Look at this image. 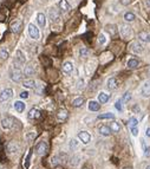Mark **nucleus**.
<instances>
[{
	"instance_id": "f257e3e1",
	"label": "nucleus",
	"mask_w": 150,
	"mask_h": 169,
	"mask_svg": "<svg viewBox=\"0 0 150 169\" xmlns=\"http://www.w3.org/2000/svg\"><path fill=\"white\" fill-rule=\"evenodd\" d=\"M13 96V91L12 89H5L0 92V103H5L7 101H10Z\"/></svg>"
},
{
	"instance_id": "f03ea898",
	"label": "nucleus",
	"mask_w": 150,
	"mask_h": 169,
	"mask_svg": "<svg viewBox=\"0 0 150 169\" xmlns=\"http://www.w3.org/2000/svg\"><path fill=\"white\" fill-rule=\"evenodd\" d=\"M28 34H30L31 38H33L34 40L39 39V36H40V33H39V28L34 25V24H30V25H28Z\"/></svg>"
},
{
	"instance_id": "7ed1b4c3",
	"label": "nucleus",
	"mask_w": 150,
	"mask_h": 169,
	"mask_svg": "<svg viewBox=\"0 0 150 169\" xmlns=\"http://www.w3.org/2000/svg\"><path fill=\"white\" fill-rule=\"evenodd\" d=\"M120 33L124 39H129L131 37V34H132V30H131V27L129 25H122L120 27Z\"/></svg>"
},
{
	"instance_id": "20e7f679",
	"label": "nucleus",
	"mask_w": 150,
	"mask_h": 169,
	"mask_svg": "<svg viewBox=\"0 0 150 169\" xmlns=\"http://www.w3.org/2000/svg\"><path fill=\"white\" fill-rule=\"evenodd\" d=\"M14 118L12 117H6V118H3L1 119V127H3V129L5 130H9V129H12L13 125H14Z\"/></svg>"
},
{
	"instance_id": "39448f33",
	"label": "nucleus",
	"mask_w": 150,
	"mask_h": 169,
	"mask_svg": "<svg viewBox=\"0 0 150 169\" xmlns=\"http://www.w3.org/2000/svg\"><path fill=\"white\" fill-rule=\"evenodd\" d=\"M10 76H11V79L13 82H19L22 77V74L21 71L18 69V68H12L11 71H10Z\"/></svg>"
},
{
	"instance_id": "423d86ee",
	"label": "nucleus",
	"mask_w": 150,
	"mask_h": 169,
	"mask_svg": "<svg viewBox=\"0 0 150 169\" xmlns=\"http://www.w3.org/2000/svg\"><path fill=\"white\" fill-rule=\"evenodd\" d=\"M78 139L81 140L82 143H84V144H89L90 141H91V135H90L88 131L82 130V131L78 133Z\"/></svg>"
},
{
	"instance_id": "0eeeda50",
	"label": "nucleus",
	"mask_w": 150,
	"mask_h": 169,
	"mask_svg": "<svg viewBox=\"0 0 150 169\" xmlns=\"http://www.w3.org/2000/svg\"><path fill=\"white\" fill-rule=\"evenodd\" d=\"M141 95L143 96L144 98L150 97V79H149V80H145V82L143 83V85H142Z\"/></svg>"
},
{
	"instance_id": "6e6552de",
	"label": "nucleus",
	"mask_w": 150,
	"mask_h": 169,
	"mask_svg": "<svg viewBox=\"0 0 150 169\" xmlns=\"http://www.w3.org/2000/svg\"><path fill=\"white\" fill-rule=\"evenodd\" d=\"M36 151H37V154L40 155V156L45 155L46 151H47V144H46V142H44V141L39 142L37 146H36Z\"/></svg>"
},
{
	"instance_id": "1a4fd4ad",
	"label": "nucleus",
	"mask_w": 150,
	"mask_h": 169,
	"mask_svg": "<svg viewBox=\"0 0 150 169\" xmlns=\"http://www.w3.org/2000/svg\"><path fill=\"white\" fill-rule=\"evenodd\" d=\"M7 151L11 152V154H17V152L20 151V146H19V143L18 142H10L9 144H7Z\"/></svg>"
},
{
	"instance_id": "9d476101",
	"label": "nucleus",
	"mask_w": 150,
	"mask_h": 169,
	"mask_svg": "<svg viewBox=\"0 0 150 169\" xmlns=\"http://www.w3.org/2000/svg\"><path fill=\"white\" fill-rule=\"evenodd\" d=\"M130 51L133 53H142L143 52V45L141 42H132L130 44Z\"/></svg>"
},
{
	"instance_id": "9b49d317",
	"label": "nucleus",
	"mask_w": 150,
	"mask_h": 169,
	"mask_svg": "<svg viewBox=\"0 0 150 169\" xmlns=\"http://www.w3.org/2000/svg\"><path fill=\"white\" fill-rule=\"evenodd\" d=\"M21 28H22V21L21 20L15 19L11 23V30H12V32H14V33H19L21 31Z\"/></svg>"
},
{
	"instance_id": "f8f14e48",
	"label": "nucleus",
	"mask_w": 150,
	"mask_h": 169,
	"mask_svg": "<svg viewBox=\"0 0 150 169\" xmlns=\"http://www.w3.org/2000/svg\"><path fill=\"white\" fill-rule=\"evenodd\" d=\"M98 133H99L102 136H105V137H108V136H110V135H111L112 130L110 129V127H108V125H104V124H102V125H99V128H98Z\"/></svg>"
},
{
	"instance_id": "ddd939ff",
	"label": "nucleus",
	"mask_w": 150,
	"mask_h": 169,
	"mask_svg": "<svg viewBox=\"0 0 150 169\" xmlns=\"http://www.w3.org/2000/svg\"><path fill=\"white\" fill-rule=\"evenodd\" d=\"M49 17L52 20V23H58L59 19H60V14L56 9H51L49 11Z\"/></svg>"
},
{
	"instance_id": "4468645a",
	"label": "nucleus",
	"mask_w": 150,
	"mask_h": 169,
	"mask_svg": "<svg viewBox=\"0 0 150 169\" xmlns=\"http://www.w3.org/2000/svg\"><path fill=\"white\" fill-rule=\"evenodd\" d=\"M106 86H108L109 90H115V89H117V87H118V80H117V78H115V77L109 78L108 82H106Z\"/></svg>"
},
{
	"instance_id": "2eb2a0df",
	"label": "nucleus",
	"mask_w": 150,
	"mask_h": 169,
	"mask_svg": "<svg viewBox=\"0 0 150 169\" xmlns=\"http://www.w3.org/2000/svg\"><path fill=\"white\" fill-rule=\"evenodd\" d=\"M138 39L143 43H150V33L147 31H142L138 33Z\"/></svg>"
},
{
	"instance_id": "dca6fc26",
	"label": "nucleus",
	"mask_w": 150,
	"mask_h": 169,
	"mask_svg": "<svg viewBox=\"0 0 150 169\" xmlns=\"http://www.w3.org/2000/svg\"><path fill=\"white\" fill-rule=\"evenodd\" d=\"M28 118L30 119H37L40 117V111H39L37 108H33V109H31L30 112H28Z\"/></svg>"
},
{
	"instance_id": "f3484780",
	"label": "nucleus",
	"mask_w": 150,
	"mask_h": 169,
	"mask_svg": "<svg viewBox=\"0 0 150 169\" xmlns=\"http://www.w3.org/2000/svg\"><path fill=\"white\" fill-rule=\"evenodd\" d=\"M58 6H59V9H60L63 12H67V11L71 10V6H70V4L67 3V0H60L59 4H58Z\"/></svg>"
},
{
	"instance_id": "a211bd4d",
	"label": "nucleus",
	"mask_w": 150,
	"mask_h": 169,
	"mask_svg": "<svg viewBox=\"0 0 150 169\" xmlns=\"http://www.w3.org/2000/svg\"><path fill=\"white\" fill-rule=\"evenodd\" d=\"M109 99H110V95H109L108 92H104V91L99 92V95H98V102H99V103L104 104V103H106Z\"/></svg>"
},
{
	"instance_id": "6ab92c4d",
	"label": "nucleus",
	"mask_w": 150,
	"mask_h": 169,
	"mask_svg": "<svg viewBox=\"0 0 150 169\" xmlns=\"http://www.w3.org/2000/svg\"><path fill=\"white\" fill-rule=\"evenodd\" d=\"M37 21L39 24V26L40 27H45L46 25V17L44 13H38L37 14Z\"/></svg>"
},
{
	"instance_id": "aec40b11",
	"label": "nucleus",
	"mask_w": 150,
	"mask_h": 169,
	"mask_svg": "<svg viewBox=\"0 0 150 169\" xmlns=\"http://www.w3.org/2000/svg\"><path fill=\"white\" fill-rule=\"evenodd\" d=\"M88 108L90 111H98L100 108V104L99 102H96V101H90L88 104Z\"/></svg>"
},
{
	"instance_id": "412c9836",
	"label": "nucleus",
	"mask_w": 150,
	"mask_h": 169,
	"mask_svg": "<svg viewBox=\"0 0 150 169\" xmlns=\"http://www.w3.org/2000/svg\"><path fill=\"white\" fill-rule=\"evenodd\" d=\"M67 116H69V112H67V110H65V109H60V110H58V112H57V118H58V121H65V119L67 118Z\"/></svg>"
},
{
	"instance_id": "4be33fe9",
	"label": "nucleus",
	"mask_w": 150,
	"mask_h": 169,
	"mask_svg": "<svg viewBox=\"0 0 150 169\" xmlns=\"http://www.w3.org/2000/svg\"><path fill=\"white\" fill-rule=\"evenodd\" d=\"M25 108H26L25 103H22L21 101H17L14 103V109H15V111H17V112H19V114H21V112L25 110Z\"/></svg>"
},
{
	"instance_id": "5701e85b",
	"label": "nucleus",
	"mask_w": 150,
	"mask_h": 169,
	"mask_svg": "<svg viewBox=\"0 0 150 169\" xmlns=\"http://www.w3.org/2000/svg\"><path fill=\"white\" fill-rule=\"evenodd\" d=\"M63 71H64L65 74H71V72L73 71V64L71 62H65L63 64Z\"/></svg>"
},
{
	"instance_id": "b1692460",
	"label": "nucleus",
	"mask_w": 150,
	"mask_h": 169,
	"mask_svg": "<svg viewBox=\"0 0 150 169\" xmlns=\"http://www.w3.org/2000/svg\"><path fill=\"white\" fill-rule=\"evenodd\" d=\"M22 86L26 87V89H33V87L36 86V82L33 79H25L22 82Z\"/></svg>"
},
{
	"instance_id": "393cba45",
	"label": "nucleus",
	"mask_w": 150,
	"mask_h": 169,
	"mask_svg": "<svg viewBox=\"0 0 150 169\" xmlns=\"http://www.w3.org/2000/svg\"><path fill=\"white\" fill-rule=\"evenodd\" d=\"M15 54H17V60L20 63V64H25V62H26V58H25V54L22 53V51L21 50H17V52H15Z\"/></svg>"
},
{
	"instance_id": "a878e982",
	"label": "nucleus",
	"mask_w": 150,
	"mask_h": 169,
	"mask_svg": "<svg viewBox=\"0 0 150 169\" xmlns=\"http://www.w3.org/2000/svg\"><path fill=\"white\" fill-rule=\"evenodd\" d=\"M138 64H139V62L136 58H130L128 60V63H127V66L130 68V69H136L138 66Z\"/></svg>"
},
{
	"instance_id": "bb28decb",
	"label": "nucleus",
	"mask_w": 150,
	"mask_h": 169,
	"mask_svg": "<svg viewBox=\"0 0 150 169\" xmlns=\"http://www.w3.org/2000/svg\"><path fill=\"white\" fill-rule=\"evenodd\" d=\"M98 119H115V114L112 112H105V114H100L97 117Z\"/></svg>"
},
{
	"instance_id": "cd10ccee",
	"label": "nucleus",
	"mask_w": 150,
	"mask_h": 169,
	"mask_svg": "<svg viewBox=\"0 0 150 169\" xmlns=\"http://www.w3.org/2000/svg\"><path fill=\"white\" fill-rule=\"evenodd\" d=\"M110 129L112 130V133H120L121 131V124L114 121V122L110 123Z\"/></svg>"
},
{
	"instance_id": "c85d7f7f",
	"label": "nucleus",
	"mask_w": 150,
	"mask_h": 169,
	"mask_svg": "<svg viewBox=\"0 0 150 169\" xmlns=\"http://www.w3.org/2000/svg\"><path fill=\"white\" fill-rule=\"evenodd\" d=\"M136 19V15L133 14L132 12H127L124 14V20L125 21H128V23H130V21H133Z\"/></svg>"
},
{
	"instance_id": "c756f323",
	"label": "nucleus",
	"mask_w": 150,
	"mask_h": 169,
	"mask_svg": "<svg viewBox=\"0 0 150 169\" xmlns=\"http://www.w3.org/2000/svg\"><path fill=\"white\" fill-rule=\"evenodd\" d=\"M31 156H32V149H30L27 156L25 157V161H24V166H25V169H28L30 168V163H31Z\"/></svg>"
},
{
	"instance_id": "7c9ffc66",
	"label": "nucleus",
	"mask_w": 150,
	"mask_h": 169,
	"mask_svg": "<svg viewBox=\"0 0 150 169\" xmlns=\"http://www.w3.org/2000/svg\"><path fill=\"white\" fill-rule=\"evenodd\" d=\"M105 28H106V31H108L111 36H115V34L117 33V30H116L117 27H116V25H112V24H111V25H106Z\"/></svg>"
},
{
	"instance_id": "2f4dec72",
	"label": "nucleus",
	"mask_w": 150,
	"mask_h": 169,
	"mask_svg": "<svg viewBox=\"0 0 150 169\" xmlns=\"http://www.w3.org/2000/svg\"><path fill=\"white\" fill-rule=\"evenodd\" d=\"M83 103H84V98H83V97H77V98L73 99V102H72L73 107H76V108L82 107V105H83Z\"/></svg>"
},
{
	"instance_id": "473e14b6",
	"label": "nucleus",
	"mask_w": 150,
	"mask_h": 169,
	"mask_svg": "<svg viewBox=\"0 0 150 169\" xmlns=\"http://www.w3.org/2000/svg\"><path fill=\"white\" fill-rule=\"evenodd\" d=\"M9 56H10V53H9V51H7L6 49H0V58H1V59H7V58H9Z\"/></svg>"
},
{
	"instance_id": "72a5a7b5",
	"label": "nucleus",
	"mask_w": 150,
	"mask_h": 169,
	"mask_svg": "<svg viewBox=\"0 0 150 169\" xmlns=\"http://www.w3.org/2000/svg\"><path fill=\"white\" fill-rule=\"evenodd\" d=\"M137 124H138V119L136 117H130V119H129V127L130 128H133V127H137Z\"/></svg>"
},
{
	"instance_id": "f704fd0d",
	"label": "nucleus",
	"mask_w": 150,
	"mask_h": 169,
	"mask_svg": "<svg viewBox=\"0 0 150 169\" xmlns=\"http://www.w3.org/2000/svg\"><path fill=\"white\" fill-rule=\"evenodd\" d=\"M33 74H34V70L31 66H26L25 70H24V75L25 76H32Z\"/></svg>"
},
{
	"instance_id": "c9c22d12",
	"label": "nucleus",
	"mask_w": 150,
	"mask_h": 169,
	"mask_svg": "<svg viewBox=\"0 0 150 169\" xmlns=\"http://www.w3.org/2000/svg\"><path fill=\"white\" fill-rule=\"evenodd\" d=\"M98 43H99L100 45H104V44L106 43V37H105L104 33H100V34L98 36Z\"/></svg>"
},
{
	"instance_id": "e433bc0d",
	"label": "nucleus",
	"mask_w": 150,
	"mask_h": 169,
	"mask_svg": "<svg viewBox=\"0 0 150 169\" xmlns=\"http://www.w3.org/2000/svg\"><path fill=\"white\" fill-rule=\"evenodd\" d=\"M79 54H81V57H83V58L88 57V56H89V50L86 49V47H82V49L79 50Z\"/></svg>"
},
{
	"instance_id": "4c0bfd02",
	"label": "nucleus",
	"mask_w": 150,
	"mask_h": 169,
	"mask_svg": "<svg viewBox=\"0 0 150 169\" xmlns=\"http://www.w3.org/2000/svg\"><path fill=\"white\" fill-rule=\"evenodd\" d=\"M131 99V92L130 91H127L124 93V96H123V98H122V102H124V103H127V102H129Z\"/></svg>"
},
{
	"instance_id": "58836bf2",
	"label": "nucleus",
	"mask_w": 150,
	"mask_h": 169,
	"mask_svg": "<svg viewBox=\"0 0 150 169\" xmlns=\"http://www.w3.org/2000/svg\"><path fill=\"white\" fill-rule=\"evenodd\" d=\"M130 131H131V135L133 136V137H137V136H138V128L137 127L130 128Z\"/></svg>"
},
{
	"instance_id": "ea45409f",
	"label": "nucleus",
	"mask_w": 150,
	"mask_h": 169,
	"mask_svg": "<svg viewBox=\"0 0 150 169\" xmlns=\"http://www.w3.org/2000/svg\"><path fill=\"white\" fill-rule=\"evenodd\" d=\"M115 108L118 110V111H122V99H118L116 103H115Z\"/></svg>"
},
{
	"instance_id": "a19ab883",
	"label": "nucleus",
	"mask_w": 150,
	"mask_h": 169,
	"mask_svg": "<svg viewBox=\"0 0 150 169\" xmlns=\"http://www.w3.org/2000/svg\"><path fill=\"white\" fill-rule=\"evenodd\" d=\"M77 147H78V142L76 140H71L70 141V148L71 149H76Z\"/></svg>"
},
{
	"instance_id": "79ce46f5",
	"label": "nucleus",
	"mask_w": 150,
	"mask_h": 169,
	"mask_svg": "<svg viewBox=\"0 0 150 169\" xmlns=\"http://www.w3.org/2000/svg\"><path fill=\"white\" fill-rule=\"evenodd\" d=\"M20 97H21V98H24V99L28 98V92H27V91H22V92L20 93Z\"/></svg>"
},
{
	"instance_id": "37998d69",
	"label": "nucleus",
	"mask_w": 150,
	"mask_h": 169,
	"mask_svg": "<svg viewBox=\"0 0 150 169\" xmlns=\"http://www.w3.org/2000/svg\"><path fill=\"white\" fill-rule=\"evenodd\" d=\"M141 146H142V149H143V151H145V150L148 149L147 143H145V141H144V140H142V141H141Z\"/></svg>"
},
{
	"instance_id": "c03bdc74",
	"label": "nucleus",
	"mask_w": 150,
	"mask_h": 169,
	"mask_svg": "<svg viewBox=\"0 0 150 169\" xmlns=\"http://www.w3.org/2000/svg\"><path fill=\"white\" fill-rule=\"evenodd\" d=\"M34 137H36V134H34V133H31V134L27 135V140H28V141L32 140V139H34Z\"/></svg>"
},
{
	"instance_id": "a18cd8bd",
	"label": "nucleus",
	"mask_w": 150,
	"mask_h": 169,
	"mask_svg": "<svg viewBox=\"0 0 150 169\" xmlns=\"http://www.w3.org/2000/svg\"><path fill=\"white\" fill-rule=\"evenodd\" d=\"M83 84H84V80L82 79V80H79V83H78V89H83Z\"/></svg>"
},
{
	"instance_id": "49530a36",
	"label": "nucleus",
	"mask_w": 150,
	"mask_h": 169,
	"mask_svg": "<svg viewBox=\"0 0 150 169\" xmlns=\"http://www.w3.org/2000/svg\"><path fill=\"white\" fill-rule=\"evenodd\" d=\"M144 156H145V157H150V148H148V149L144 151Z\"/></svg>"
},
{
	"instance_id": "de8ad7c7",
	"label": "nucleus",
	"mask_w": 150,
	"mask_h": 169,
	"mask_svg": "<svg viewBox=\"0 0 150 169\" xmlns=\"http://www.w3.org/2000/svg\"><path fill=\"white\" fill-rule=\"evenodd\" d=\"M121 3H122L123 5H129V4L131 3V0H121Z\"/></svg>"
},
{
	"instance_id": "09e8293b",
	"label": "nucleus",
	"mask_w": 150,
	"mask_h": 169,
	"mask_svg": "<svg viewBox=\"0 0 150 169\" xmlns=\"http://www.w3.org/2000/svg\"><path fill=\"white\" fill-rule=\"evenodd\" d=\"M145 136L148 139H150V128H147V130H145Z\"/></svg>"
},
{
	"instance_id": "8fccbe9b",
	"label": "nucleus",
	"mask_w": 150,
	"mask_h": 169,
	"mask_svg": "<svg viewBox=\"0 0 150 169\" xmlns=\"http://www.w3.org/2000/svg\"><path fill=\"white\" fill-rule=\"evenodd\" d=\"M6 19V15L5 14H1V13H0V21H4Z\"/></svg>"
},
{
	"instance_id": "3c124183",
	"label": "nucleus",
	"mask_w": 150,
	"mask_h": 169,
	"mask_svg": "<svg viewBox=\"0 0 150 169\" xmlns=\"http://www.w3.org/2000/svg\"><path fill=\"white\" fill-rule=\"evenodd\" d=\"M145 4H147L148 7H150V0H145Z\"/></svg>"
},
{
	"instance_id": "603ef678",
	"label": "nucleus",
	"mask_w": 150,
	"mask_h": 169,
	"mask_svg": "<svg viewBox=\"0 0 150 169\" xmlns=\"http://www.w3.org/2000/svg\"><path fill=\"white\" fill-rule=\"evenodd\" d=\"M83 169H91V168H90L89 166H84V167H83Z\"/></svg>"
},
{
	"instance_id": "864d4df0",
	"label": "nucleus",
	"mask_w": 150,
	"mask_h": 169,
	"mask_svg": "<svg viewBox=\"0 0 150 169\" xmlns=\"http://www.w3.org/2000/svg\"><path fill=\"white\" fill-rule=\"evenodd\" d=\"M123 169H132L131 167H125V168H123Z\"/></svg>"
},
{
	"instance_id": "5fc2aeb1",
	"label": "nucleus",
	"mask_w": 150,
	"mask_h": 169,
	"mask_svg": "<svg viewBox=\"0 0 150 169\" xmlns=\"http://www.w3.org/2000/svg\"><path fill=\"white\" fill-rule=\"evenodd\" d=\"M145 169H150V164H149V166H147V168H145Z\"/></svg>"
}]
</instances>
